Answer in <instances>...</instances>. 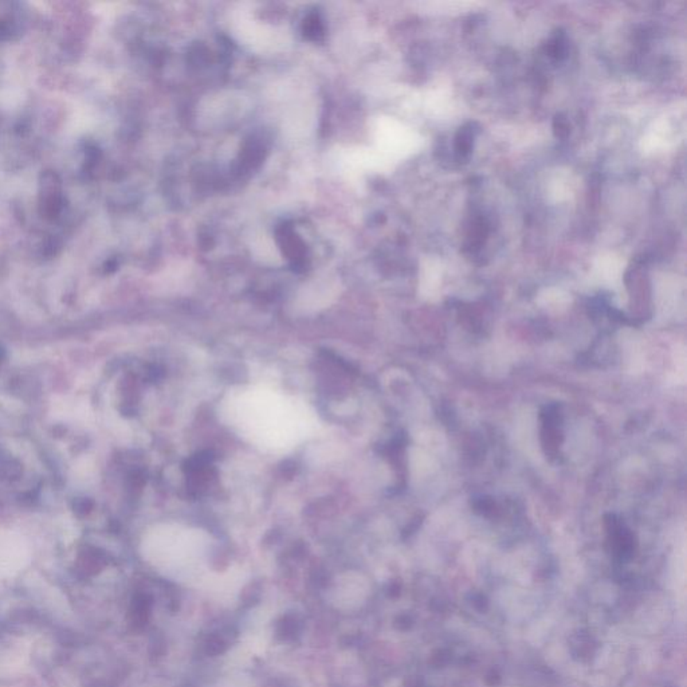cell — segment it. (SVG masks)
<instances>
[{
  "mask_svg": "<svg viewBox=\"0 0 687 687\" xmlns=\"http://www.w3.org/2000/svg\"><path fill=\"white\" fill-rule=\"evenodd\" d=\"M487 234H489V226H487L486 220L482 219V218L476 219L473 222V226L470 229V232H469V239H467L469 248L471 251H477V250L482 248L485 245V241L487 238Z\"/></svg>",
  "mask_w": 687,
  "mask_h": 687,
  "instance_id": "cell-3",
  "label": "cell"
},
{
  "mask_svg": "<svg viewBox=\"0 0 687 687\" xmlns=\"http://www.w3.org/2000/svg\"><path fill=\"white\" fill-rule=\"evenodd\" d=\"M565 51H567V46H565V40H564L563 34H557L552 40H549L545 45L547 56L557 59V60L565 57Z\"/></svg>",
  "mask_w": 687,
  "mask_h": 687,
  "instance_id": "cell-7",
  "label": "cell"
},
{
  "mask_svg": "<svg viewBox=\"0 0 687 687\" xmlns=\"http://www.w3.org/2000/svg\"><path fill=\"white\" fill-rule=\"evenodd\" d=\"M553 134L557 138H567L571 134V124L567 115L563 113L554 115L553 118Z\"/></svg>",
  "mask_w": 687,
  "mask_h": 687,
  "instance_id": "cell-8",
  "label": "cell"
},
{
  "mask_svg": "<svg viewBox=\"0 0 687 687\" xmlns=\"http://www.w3.org/2000/svg\"><path fill=\"white\" fill-rule=\"evenodd\" d=\"M304 33H305L306 38L312 39V40H318L323 37L324 29H323V23L318 18V15L312 14L306 18L305 23H304Z\"/></svg>",
  "mask_w": 687,
  "mask_h": 687,
  "instance_id": "cell-5",
  "label": "cell"
},
{
  "mask_svg": "<svg viewBox=\"0 0 687 687\" xmlns=\"http://www.w3.org/2000/svg\"><path fill=\"white\" fill-rule=\"evenodd\" d=\"M227 647H229V645H227V640L225 639V636L218 635V633L211 635L204 642V651L207 655H211V656L223 654Z\"/></svg>",
  "mask_w": 687,
  "mask_h": 687,
  "instance_id": "cell-6",
  "label": "cell"
},
{
  "mask_svg": "<svg viewBox=\"0 0 687 687\" xmlns=\"http://www.w3.org/2000/svg\"><path fill=\"white\" fill-rule=\"evenodd\" d=\"M300 632V623L296 616L287 615L284 616L277 626V635L284 640L294 639Z\"/></svg>",
  "mask_w": 687,
  "mask_h": 687,
  "instance_id": "cell-4",
  "label": "cell"
},
{
  "mask_svg": "<svg viewBox=\"0 0 687 687\" xmlns=\"http://www.w3.org/2000/svg\"><path fill=\"white\" fill-rule=\"evenodd\" d=\"M280 243H281V248H284V252L286 254L287 257L290 259H293L294 262H301V259L304 258V252H305V246L304 243L298 239L297 235H294L293 229L287 226H284L282 227V231L280 232Z\"/></svg>",
  "mask_w": 687,
  "mask_h": 687,
  "instance_id": "cell-2",
  "label": "cell"
},
{
  "mask_svg": "<svg viewBox=\"0 0 687 687\" xmlns=\"http://www.w3.org/2000/svg\"><path fill=\"white\" fill-rule=\"evenodd\" d=\"M477 124L469 122L459 128L454 138V151L458 161H464L470 157L474 148V138L478 134Z\"/></svg>",
  "mask_w": 687,
  "mask_h": 687,
  "instance_id": "cell-1",
  "label": "cell"
}]
</instances>
